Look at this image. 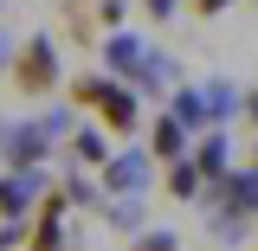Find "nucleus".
<instances>
[{
    "instance_id": "obj_9",
    "label": "nucleus",
    "mask_w": 258,
    "mask_h": 251,
    "mask_svg": "<svg viewBox=\"0 0 258 251\" xmlns=\"http://www.w3.org/2000/svg\"><path fill=\"white\" fill-rule=\"evenodd\" d=\"M71 155H78V161H91V168H103V161H110V148H103V135H91V129H84V135L71 142Z\"/></svg>"
},
{
    "instance_id": "obj_7",
    "label": "nucleus",
    "mask_w": 258,
    "mask_h": 251,
    "mask_svg": "<svg viewBox=\"0 0 258 251\" xmlns=\"http://www.w3.org/2000/svg\"><path fill=\"white\" fill-rule=\"evenodd\" d=\"M7 155H13V168H26V161H39V155H45V129H20Z\"/></svg>"
},
{
    "instance_id": "obj_10",
    "label": "nucleus",
    "mask_w": 258,
    "mask_h": 251,
    "mask_svg": "<svg viewBox=\"0 0 258 251\" xmlns=\"http://www.w3.org/2000/svg\"><path fill=\"white\" fill-rule=\"evenodd\" d=\"M26 200H20V181H0V219H20Z\"/></svg>"
},
{
    "instance_id": "obj_2",
    "label": "nucleus",
    "mask_w": 258,
    "mask_h": 251,
    "mask_svg": "<svg viewBox=\"0 0 258 251\" xmlns=\"http://www.w3.org/2000/svg\"><path fill=\"white\" fill-rule=\"evenodd\" d=\"M64 206H71V187H52L39 200V213H32V225H26V251H64V232H58Z\"/></svg>"
},
{
    "instance_id": "obj_6",
    "label": "nucleus",
    "mask_w": 258,
    "mask_h": 251,
    "mask_svg": "<svg viewBox=\"0 0 258 251\" xmlns=\"http://www.w3.org/2000/svg\"><path fill=\"white\" fill-rule=\"evenodd\" d=\"M194 161H200L207 181H226V135H207V142L194 148Z\"/></svg>"
},
{
    "instance_id": "obj_11",
    "label": "nucleus",
    "mask_w": 258,
    "mask_h": 251,
    "mask_svg": "<svg viewBox=\"0 0 258 251\" xmlns=\"http://www.w3.org/2000/svg\"><path fill=\"white\" fill-rule=\"evenodd\" d=\"M129 251H174V232H142Z\"/></svg>"
},
{
    "instance_id": "obj_8",
    "label": "nucleus",
    "mask_w": 258,
    "mask_h": 251,
    "mask_svg": "<svg viewBox=\"0 0 258 251\" xmlns=\"http://www.w3.org/2000/svg\"><path fill=\"white\" fill-rule=\"evenodd\" d=\"M103 91H110V77H78V84H71V103H78V110H97Z\"/></svg>"
},
{
    "instance_id": "obj_3",
    "label": "nucleus",
    "mask_w": 258,
    "mask_h": 251,
    "mask_svg": "<svg viewBox=\"0 0 258 251\" xmlns=\"http://www.w3.org/2000/svg\"><path fill=\"white\" fill-rule=\"evenodd\" d=\"M97 116H103V129H110V135H129V129L142 123V103H136V91L110 84V91H103V103H97Z\"/></svg>"
},
{
    "instance_id": "obj_1",
    "label": "nucleus",
    "mask_w": 258,
    "mask_h": 251,
    "mask_svg": "<svg viewBox=\"0 0 258 251\" xmlns=\"http://www.w3.org/2000/svg\"><path fill=\"white\" fill-rule=\"evenodd\" d=\"M13 91L20 97H52L58 91V52H52V39H26L13 52Z\"/></svg>"
},
{
    "instance_id": "obj_4",
    "label": "nucleus",
    "mask_w": 258,
    "mask_h": 251,
    "mask_svg": "<svg viewBox=\"0 0 258 251\" xmlns=\"http://www.w3.org/2000/svg\"><path fill=\"white\" fill-rule=\"evenodd\" d=\"M181 148H187V123L168 110V116L155 123V135H149V155H155V161H181Z\"/></svg>"
},
{
    "instance_id": "obj_5",
    "label": "nucleus",
    "mask_w": 258,
    "mask_h": 251,
    "mask_svg": "<svg viewBox=\"0 0 258 251\" xmlns=\"http://www.w3.org/2000/svg\"><path fill=\"white\" fill-rule=\"evenodd\" d=\"M168 193L174 200H194L200 193V161H168Z\"/></svg>"
},
{
    "instance_id": "obj_15",
    "label": "nucleus",
    "mask_w": 258,
    "mask_h": 251,
    "mask_svg": "<svg viewBox=\"0 0 258 251\" xmlns=\"http://www.w3.org/2000/svg\"><path fill=\"white\" fill-rule=\"evenodd\" d=\"M245 116H252V123H258V91H252V97H245Z\"/></svg>"
},
{
    "instance_id": "obj_12",
    "label": "nucleus",
    "mask_w": 258,
    "mask_h": 251,
    "mask_svg": "<svg viewBox=\"0 0 258 251\" xmlns=\"http://www.w3.org/2000/svg\"><path fill=\"white\" fill-rule=\"evenodd\" d=\"M110 64L129 71V64H136V39H110Z\"/></svg>"
},
{
    "instance_id": "obj_13",
    "label": "nucleus",
    "mask_w": 258,
    "mask_h": 251,
    "mask_svg": "<svg viewBox=\"0 0 258 251\" xmlns=\"http://www.w3.org/2000/svg\"><path fill=\"white\" fill-rule=\"evenodd\" d=\"M194 13H200V20H213V13H226V7H232V0H187Z\"/></svg>"
},
{
    "instance_id": "obj_14",
    "label": "nucleus",
    "mask_w": 258,
    "mask_h": 251,
    "mask_svg": "<svg viewBox=\"0 0 258 251\" xmlns=\"http://www.w3.org/2000/svg\"><path fill=\"white\" fill-rule=\"evenodd\" d=\"M142 7H149V20H168L174 13V0H142Z\"/></svg>"
},
{
    "instance_id": "obj_16",
    "label": "nucleus",
    "mask_w": 258,
    "mask_h": 251,
    "mask_svg": "<svg viewBox=\"0 0 258 251\" xmlns=\"http://www.w3.org/2000/svg\"><path fill=\"white\" fill-rule=\"evenodd\" d=\"M252 168H258V148H252Z\"/></svg>"
}]
</instances>
